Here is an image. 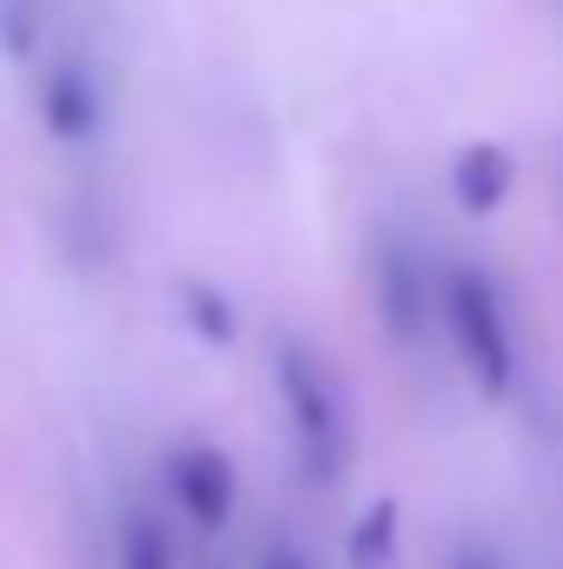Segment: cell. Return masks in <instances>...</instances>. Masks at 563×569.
<instances>
[{
  "label": "cell",
  "mask_w": 563,
  "mask_h": 569,
  "mask_svg": "<svg viewBox=\"0 0 563 569\" xmlns=\"http://www.w3.org/2000/svg\"><path fill=\"white\" fill-rule=\"evenodd\" d=\"M273 385H279V405L292 418V443H298V463L312 483H338L345 463H352V418H345V391L338 378L325 371V358L298 338L273 345Z\"/></svg>",
  "instance_id": "6da1fadb"
},
{
  "label": "cell",
  "mask_w": 563,
  "mask_h": 569,
  "mask_svg": "<svg viewBox=\"0 0 563 569\" xmlns=\"http://www.w3.org/2000/svg\"><path fill=\"white\" fill-rule=\"evenodd\" d=\"M437 305H444V325L457 338V358L464 371L477 378L484 398H511V378H517V338H511V311H504V291L484 266H444L437 284Z\"/></svg>",
  "instance_id": "7a4b0ae2"
},
{
  "label": "cell",
  "mask_w": 563,
  "mask_h": 569,
  "mask_svg": "<svg viewBox=\"0 0 563 569\" xmlns=\"http://www.w3.org/2000/svg\"><path fill=\"white\" fill-rule=\"evenodd\" d=\"M365 284H372V311H378L385 338H392L398 351L424 345V331H431V259L418 252V239H412L398 219L372 226Z\"/></svg>",
  "instance_id": "3957f363"
},
{
  "label": "cell",
  "mask_w": 563,
  "mask_h": 569,
  "mask_svg": "<svg viewBox=\"0 0 563 569\" xmlns=\"http://www.w3.org/2000/svg\"><path fill=\"white\" fill-rule=\"evenodd\" d=\"M40 127L53 146H93L107 127V93L87 53H53V67L40 73Z\"/></svg>",
  "instance_id": "277c9868"
},
{
  "label": "cell",
  "mask_w": 563,
  "mask_h": 569,
  "mask_svg": "<svg viewBox=\"0 0 563 569\" xmlns=\"http://www.w3.org/2000/svg\"><path fill=\"white\" fill-rule=\"evenodd\" d=\"M166 490L199 530H226L239 510V470L219 443H179L166 457Z\"/></svg>",
  "instance_id": "5b68a950"
},
{
  "label": "cell",
  "mask_w": 563,
  "mask_h": 569,
  "mask_svg": "<svg viewBox=\"0 0 563 569\" xmlns=\"http://www.w3.org/2000/svg\"><path fill=\"white\" fill-rule=\"evenodd\" d=\"M511 186H517V159L497 140H471L451 159V199H457L464 212H477V219H484V212H504Z\"/></svg>",
  "instance_id": "8992f818"
},
{
  "label": "cell",
  "mask_w": 563,
  "mask_h": 569,
  "mask_svg": "<svg viewBox=\"0 0 563 569\" xmlns=\"http://www.w3.org/2000/svg\"><path fill=\"white\" fill-rule=\"evenodd\" d=\"M113 569H179V543H172L166 517L127 510L120 530H113Z\"/></svg>",
  "instance_id": "52a82bcc"
},
{
  "label": "cell",
  "mask_w": 563,
  "mask_h": 569,
  "mask_svg": "<svg viewBox=\"0 0 563 569\" xmlns=\"http://www.w3.org/2000/svg\"><path fill=\"white\" fill-rule=\"evenodd\" d=\"M345 557H352V569H398V503L392 497L365 503V517L345 537Z\"/></svg>",
  "instance_id": "ba28073f"
},
{
  "label": "cell",
  "mask_w": 563,
  "mask_h": 569,
  "mask_svg": "<svg viewBox=\"0 0 563 569\" xmlns=\"http://www.w3.org/2000/svg\"><path fill=\"white\" fill-rule=\"evenodd\" d=\"M179 305H186V325H192L206 345H233V338H239V318H233V298H226V291H213V284H186Z\"/></svg>",
  "instance_id": "9c48e42d"
},
{
  "label": "cell",
  "mask_w": 563,
  "mask_h": 569,
  "mask_svg": "<svg viewBox=\"0 0 563 569\" xmlns=\"http://www.w3.org/2000/svg\"><path fill=\"white\" fill-rule=\"evenodd\" d=\"M47 33V0H0V53L27 60Z\"/></svg>",
  "instance_id": "30bf717a"
},
{
  "label": "cell",
  "mask_w": 563,
  "mask_h": 569,
  "mask_svg": "<svg viewBox=\"0 0 563 569\" xmlns=\"http://www.w3.org/2000/svg\"><path fill=\"white\" fill-rule=\"evenodd\" d=\"M451 569H504V557H497L491 543H457V550H451Z\"/></svg>",
  "instance_id": "8fae6325"
},
{
  "label": "cell",
  "mask_w": 563,
  "mask_h": 569,
  "mask_svg": "<svg viewBox=\"0 0 563 569\" xmlns=\"http://www.w3.org/2000/svg\"><path fill=\"white\" fill-rule=\"evenodd\" d=\"M266 569H305V563H298L292 550H273V557H266Z\"/></svg>",
  "instance_id": "7c38bea8"
},
{
  "label": "cell",
  "mask_w": 563,
  "mask_h": 569,
  "mask_svg": "<svg viewBox=\"0 0 563 569\" xmlns=\"http://www.w3.org/2000/svg\"><path fill=\"white\" fill-rule=\"evenodd\" d=\"M199 569H213V563H199Z\"/></svg>",
  "instance_id": "4fadbf2b"
}]
</instances>
